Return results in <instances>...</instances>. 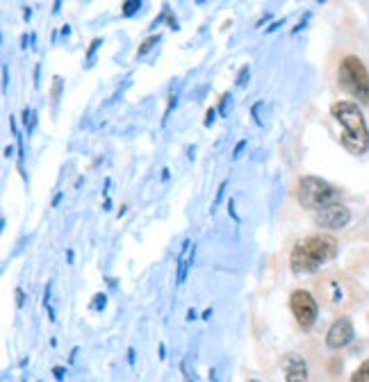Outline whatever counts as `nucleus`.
<instances>
[{
  "label": "nucleus",
  "mask_w": 369,
  "mask_h": 382,
  "mask_svg": "<svg viewBox=\"0 0 369 382\" xmlns=\"http://www.w3.org/2000/svg\"><path fill=\"white\" fill-rule=\"evenodd\" d=\"M335 255H337L335 237L317 232V235H308L294 244V248L290 253V268L297 275L315 273V271H319L326 262L333 259Z\"/></svg>",
  "instance_id": "nucleus-1"
},
{
  "label": "nucleus",
  "mask_w": 369,
  "mask_h": 382,
  "mask_svg": "<svg viewBox=\"0 0 369 382\" xmlns=\"http://www.w3.org/2000/svg\"><path fill=\"white\" fill-rule=\"evenodd\" d=\"M330 114L342 125V146L351 155H365L369 151V130L358 105L339 100L330 107Z\"/></svg>",
  "instance_id": "nucleus-2"
},
{
  "label": "nucleus",
  "mask_w": 369,
  "mask_h": 382,
  "mask_svg": "<svg viewBox=\"0 0 369 382\" xmlns=\"http://www.w3.org/2000/svg\"><path fill=\"white\" fill-rule=\"evenodd\" d=\"M297 198H299V203L304 205V209L321 212V209L337 203L339 191L330 182H326V180L315 178V176H304L297 182Z\"/></svg>",
  "instance_id": "nucleus-3"
},
{
  "label": "nucleus",
  "mask_w": 369,
  "mask_h": 382,
  "mask_svg": "<svg viewBox=\"0 0 369 382\" xmlns=\"http://www.w3.org/2000/svg\"><path fill=\"white\" fill-rule=\"evenodd\" d=\"M337 82L346 94L353 96L358 103H369V73L363 59L356 55H346L339 62Z\"/></svg>",
  "instance_id": "nucleus-4"
},
{
  "label": "nucleus",
  "mask_w": 369,
  "mask_h": 382,
  "mask_svg": "<svg viewBox=\"0 0 369 382\" xmlns=\"http://www.w3.org/2000/svg\"><path fill=\"white\" fill-rule=\"evenodd\" d=\"M290 310L297 319V323L304 328V330H310L315 326L317 317H319V305H317L315 296L306 289H294L290 294Z\"/></svg>",
  "instance_id": "nucleus-5"
},
{
  "label": "nucleus",
  "mask_w": 369,
  "mask_h": 382,
  "mask_svg": "<svg viewBox=\"0 0 369 382\" xmlns=\"http://www.w3.org/2000/svg\"><path fill=\"white\" fill-rule=\"evenodd\" d=\"M349 221H351L349 207H344L339 203L321 209V212H315V223L324 230H342L349 226Z\"/></svg>",
  "instance_id": "nucleus-6"
},
{
  "label": "nucleus",
  "mask_w": 369,
  "mask_h": 382,
  "mask_svg": "<svg viewBox=\"0 0 369 382\" xmlns=\"http://www.w3.org/2000/svg\"><path fill=\"white\" fill-rule=\"evenodd\" d=\"M353 337H356V332H353V323L346 317H339L333 321V326L328 328L326 346L333 350H339V348L349 346V343L353 341Z\"/></svg>",
  "instance_id": "nucleus-7"
},
{
  "label": "nucleus",
  "mask_w": 369,
  "mask_h": 382,
  "mask_svg": "<svg viewBox=\"0 0 369 382\" xmlns=\"http://www.w3.org/2000/svg\"><path fill=\"white\" fill-rule=\"evenodd\" d=\"M285 382H308V364L299 353H287L283 357Z\"/></svg>",
  "instance_id": "nucleus-8"
},
{
  "label": "nucleus",
  "mask_w": 369,
  "mask_h": 382,
  "mask_svg": "<svg viewBox=\"0 0 369 382\" xmlns=\"http://www.w3.org/2000/svg\"><path fill=\"white\" fill-rule=\"evenodd\" d=\"M194 246H191L189 239H184L182 242V248L178 253V282H184L187 278V268L189 264H194Z\"/></svg>",
  "instance_id": "nucleus-9"
},
{
  "label": "nucleus",
  "mask_w": 369,
  "mask_h": 382,
  "mask_svg": "<svg viewBox=\"0 0 369 382\" xmlns=\"http://www.w3.org/2000/svg\"><path fill=\"white\" fill-rule=\"evenodd\" d=\"M351 382H369V359H365L351 376Z\"/></svg>",
  "instance_id": "nucleus-10"
},
{
  "label": "nucleus",
  "mask_w": 369,
  "mask_h": 382,
  "mask_svg": "<svg viewBox=\"0 0 369 382\" xmlns=\"http://www.w3.org/2000/svg\"><path fill=\"white\" fill-rule=\"evenodd\" d=\"M158 41H160V34H151L149 39H144V41H142V46H139V50H137V57H144L146 52H149Z\"/></svg>",
  "instance_id": "nucleus-11"
},
{
  "label": "nucleus",
  "mask_w": 369,
  "mask_h": 382,
  "mask_svg": "<svg viewBox=\"0 0 369 382\" xmlns=\"http://www.w3.org/2000/svg\"><path fill=\"white\" fill-rule=\"evenodd\" d=\"M137 10H142V3L139 0H128V3H123L121 5V14L123 17H132Z\"/></svg>",
  "instance_id": "nucleus-12"
},
{
  "label": "nucleus",
  "mask_w": 369,
  "mask_h": 382,
  "mask_svg": "<svg viewBox=\"0 0 369 382\" xmlns=\"http://www.w3.org/2000/svg\"><path fill=\"white\" fill-rule=\"evenodd\" d=\"M101 46V39H94L92 41V46H89V50H87V59H85V66H87V69H89V66H92V62H94V52H96V48H98Z\"/></svg>",
  "instance_id": "nucleus-13"
},
{
  "label": "nucleus",
  "mask_w": 369,
  "mask_h": 382,
  "mask_svg": "<svg viewBox=\"0 0 369 382\" xmlns=\"http://www.w3.org/2000/svg\"><path fill=\"white\" fill-rule=\"evenodd\" d=\"M249 76H251V66H242V71L238 73V80H235V82H238V87H244Z\"/></svg>",
  "instance_id": "nucleus-14"
},
{
  "label": "nucleus",
  "mask_w": 369,
  "mask_h": 382,
  "mask_svg": "<svg viewBox=\"0 0 369 382\" xmlns=\"http://www.w3.org/2000/svg\"><path fill=\"white\" fill-rule=\"evenodd\" d=\"M262 100H257L255 105H253V107H251V116H253V121H255V125H262V118L260 116H257V109H260L262 107Z\"/></svg>",
  "instance_id": "nucleus-15"
},
{
  "label": "nucleus",
  "mask_w": 369,
  "mask_h": 382,
  "mask_svg": "<svg viewBox=\"0 0 369 382\" xmlns=\"http://www.w3.org/2000/svg\"><path fill=\"white\" fill-rule=\"evenodd\" d=\"M94 310H103V307H105V301H107V298H105V294H96L94 296Z\"/></svg>",
  "instance_id": "nucleus-16"
},
{
  "label": "nucleus",
  "mask_w": 369,
  "mask_h": 382,
  "mask_svg": "<svg viewBox=\"0 0 369 382\" xmlns=\"http://www.w3.org/2000/svg\"><path fill=\"white\" fill-rule=\"evenodd\" d=\"M226 184H228V182H221V184H219L217 196H215V203H212V207H217V205H219V200H221V196H224V191H226Z\"/></svg>",
  "instance_id": "nucleus-17"
},
{
  "label": "nucleus",
  "mask_w": 369,
  "mask_h": 382,
  "mask_svg": "<svg viewBox=\"0 0 369 382\" xmlns=\"http://www.w3.org/2000/svg\"><path fill=\"white\" fill-rule=\"evenodd\" d=\"M246 144H249V141H246V139H242V141H238V146H235V151H233V157H240V153H242V151H244V148H246Z\"/></svg>",
  "instance_id": "nucleus-18"
},
{
  "label": "nucleus",
  "mask_w": 369,
  "mask_h": 382,
  "mask_svg": "<svg viewBox=\"0 0 369 382\" xmlns=\"http://www.w3.org/2000/svg\"><path fill=\"white\" fill-rule=\"evenodd\" d=\"M17 305H19V307L25 305V294H23V289H21V287L17 289Z\"/></svg>",
  "instance_id": "nucleus-19"
},
{
  "label": "nucleus",
  "mask_w": 369,
  "mask_h": 382,
  "mask_svg": "<svg viewBox=\"0 0 369 382\" xmlns=\"http://www.w3.org/2000/svg\"><path fill=\"white\" fill-rule=\"evenodd\" d=\"M215 116H217V109L215 107L208 109V114H205V125H210L212 121H215Z\"/></svg>",
  "instance_id": "nucleus-20"
},
{
  "label": "nucleus",
  "mask_w": 369,
  "mask_h": 382,
  "mask_svg": "<svg viewBox=\"0 0 369 382\" xmlns=\"http://www.w3.org/2000/svg\"><path fill=\"white\" fill-rule=\"evenodd\" d=\"M7 85H10V71H7V66H3V92H7Z\"/></svg>",
  "instance_id": "nucleus-21"
},
{
  "label": "nucleus",
  "mask_w": 369,
  "mask_h": 382,
  "mask_svg": "<svg viewBox=\"0 0 369 382\" xmlns=\"http://www.w3.org/2000/svg\"><path fill=\"white\" fill-rule=\"evenodd\" d=\"M60 89H62V78H55V92H53V98L55 100L60 98Z\"/></svg>",
  "instance_id": "nucleus-22"
},
{
  "label": "nucleus",
  "mask_w": 369,
  "mask_h": 382,
  "mask_svg": "<svg viewBox=\"0 0 369 382\" xmlns=\"http://www.w3.org/2000/svg\"><path fill=\"white\" fill-rule=\"evenodd\" d=\"M228 214H231V216H233V219H235V221H238V223H240V216H238V214H235V203H233V198H231V200H228Z\"/></svg>",
  "instance_id": "nucleus-23"
},
{
  "label": "nucleus",
  "mask_w": 369,
  "mask_h": 382,
  "mask_svg": "<svg viewBox=\"0 0 369 382\" xmlns=\"http://www.w3.org/2000/svg\"><path fill=\"white\" fill-rule=\"evenodd\" d=\"M64 373H66L64 366H55V369H53V376H55L57 380H62V378H64Z\"/></svg>",
  "instance_id": "nucleus-24"
},
{
  "label": "nucleus",
  "mask_w": 369,
  "mask_h": 382,
  "mask_svg": "<svg viewBox=\"0 0 369 382\" xmlns=\"http://www.w3.org/2000/svg\"><path fill=\"white\" fill-rule=\"evenodd\" d=\"M283 23H285V21H283V19H280V21H276V23H271V25L267 28V32H276V30H278L280 25H283Z\"/></svg>",
  "instance_id": "nucleus-25"
},
{
  "label": "nucleus",
  "mask_w": 369,
  "mask_h": 382,
  "mask_svg": "<svg viewBox=\"0 0 369 382\" xmlns=\"http://www.w3.org/2000/svg\"><path fill=\"white\" fill-rule=\"evenodd\" d=\"M128 362L135 364V348H128Z\"/></svg>",
  "instance_id": "nucleus-26"
},
{
  "label": "nucleus",
  "mask_w": 369,
  "mask_h": 382,
  "mask_svg": "<svg viewBox=\"0 0 369 382\" xmlns=\"http://www.w3.org/2000/svg\"><path fill=\"white\" fill-rule=\"evenodd\" d=\"M60 200H62V193H55V198H53V207L60 205Z\"/></svg>",
  "instance_id": "nucleus-27"
},
{
  "label": "nucleus",
  "mask_w": 369,
  "mask_h": 382,
  "mask_svg": "<svg viewBox=\"0 0 369 382\" xmlns=\"http://www.w3.org/2000/svg\"><path fill=\"white\" fill-rule=\"evenodd\" d=\"M23 10H25V12H23V17H25V21H28V19L32 17V10H30V7H23Z\"/></svg>",
  "instance_id": "nucleus-28"
},
{
  "label": "nucleus",
  "mask_w": 369,
  "mask_h": 382,
  "mask_svg": "<svg viewBox=\"0 0 369 382\" xmlns=\"http://www.w3.org/2000/svg\"><path fill=\"white\" fill-rule=\"evenodd\" d=\"M62 34L69 36V34H71V25H64V28H62Z\"/></svg>",
  "instance_id": "nucleus-29"
},
{
  "label": "nucleus",
  "mask_w": 369,
  "mask_h": 382,
  "mask_svg": "<svg viewBox=\"0 0 369 382\" xmlns=\"http://www.w3.org/2000/svg\"><path fill=\"white\" fill-rule=\"evenodd\" d=\"M12 155H14V148L7 146V148H5V157H12Z\"/></svg>",
  "instance_id": "nucleus-30"
},
{
  "label": "nucleus",
  "mask_w": 369,
  "mask_h": 382,
  "mask_svg": "<svg viewBox=\"0 0 369 382\" xmlns=\"http://www.w3.org/2000/svg\"><path fill=\"white\" fill-rule=\"evenodd\" d=\"M187 319H189V321H194V319H196V312H194V310H189V312H187Z\"/></svg>",
  "instance_id": "nucleus-31"
},
{
  "label": "nucleus",
  "mask_w": 369,
  "mask_h": 382,
  "mask_svg": "<svg viewBox=\"0 0 369 382\" xmlns=\"http://www.w3.org/2000/svg\"><path fill=\"white\" fill-rule=\"evenodd\" d=\"M167 355H165V343H160V359H165Z\"/></svg>",
  "instance_id": "nucleus-32"
},
{
  "label": "nucleus",
  "mask_w": 369,
  "mask_h": 382,
  "mask_svg": "<svg viewBox=\"0 0 369 382\" xmlns=\"http://www.w3.org/2000/svg\"><path fill=\"white\" fill-rule=\"evenodd\" d=\"M162 180H169V169H162Z\"/></svg>",
  "instance_id": "nucleus-33"
},
{
  "label": "nucleus",
  "mask_w": 369,
  "mask_h": 382,
  "mask_svg": "<svg viewBox=\"0 0 369 382\" xmlns=\"http://www.w3.org/2000/svg\"><path fill=\"white\" fill-rule=\"evenodd\" d=\"M249 382H260V380H249Z\"/></svg>",
  "instance_id": "nucleus-34"
}]
</instances>
